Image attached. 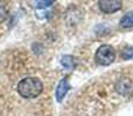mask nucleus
Instances as JSON below:
<instances>
[{
  "instance_id": "f257e3e1",
  "label": "nucleus",
  "mask_w": 133,
  "mask_h": 116,
  "mask_svg": "<svg viewBox=\"0 0 133 116\" xmlns=\"http://www.w3.org/2000/svg\"><path fill=\"white\" fill-rule=\"evenodd\" d=\"M43 91V84L39 78L28 77L18 84V92L25 99L37 98Z\"/></svg>"
},
{
  "instance_id": "f03ea898",
  "label": "nucleus",
  "mask_w": 133,
  "mask_h": 116,
  "mask_svg": "<svg viewBox=\"0 0 133 116\" xmlns=\"http://www.w3.org/2000/svg\"><path fill=\"white\" fill-rule=\"evenodd\" d=\"M95 59H96L97 64L103 66H108L110 64H112L116 59V51L113 49V47L109 45V44L101 45L96 51Z\"/></svg>"
},
{
  "instance_id": "7ed1b4c3",
  "label": "nucleus",
  "mask_w": 133,
  "mask_h": 116,
  "mask_svg": "<svg viewBox=\"0 0 133 116\" xmlns=\"http://www.w3.org/2000/svg\"><path fill=\"white\" fill-rule=\"evenodd\" d=\"M98 6H99V9L103 13L113 14L122 9L123 2L120 0H99Z\"/></svg>"
},
{
  "instance_id": "20e7f679",
  "label": "nucleus",
  "mask_w": 133,
  "mask_h": 116,
  "mask_svg": "<svg viewBox=\"0 0 133 116\" xmlns=\"http://www.w3.org/2000/svg\"><path fill=\"white\" fill-rule=\"evenodd\" d=\"M69 89H70V85H69L68 78L64 77L60 81L57 88H56V100H57L58 102H61V101L64 99V96L66 95V93L69 92Z\"/></svg>"
},
{
  "instance_id": "39448f33",
  "label": "nucleus",
  "mask_w": 133,
  "mask_h": 116,
  "mask_svg": "<svg viewBox=\"0 0 133 116\" xmlns=\"http://www.w3.org/2000/svg\"><path fill=\"white\" fill-rule=\"evenodd\" d=\"M61 64H62L63 67L68 68V70H74L77 65V60H76L75 57L72 56H69V55H65L61 58Z\"/></svg>"
},
{
  "instance_id": "423d86ee",
  "label": "nucleus",
  "mask_w": 133,
  "mask_h": 116,
  "mask_svg": "<svg viewBox=\"0 0 133 116\" xmlns=\"http://www.w3.org/2000/svg\"><path fill=\"white\" fill-rule=\"evenodd\" d=\"M132 89V84L129 79H122L117 84V91L120 94H127Z\"/></svg>"
},
{
  "instance_id": "0eeeda50",
  "label": "nucleus",
  "mask_w": 133,
  "mask_h": 116,
  "mask_svg": "<svg viewBox=\"0 0 133 116\" xmlns=\"http://www.w3.org/2000/svg\"><path fill=\"white\" fill-rule=\"evenodd\" d=\"M119 25H120L122 28H131V27H133V11L126 13L122 19H120Z\"/></svg>"
},
{
  "instance_id": "6e6552de",
  "label": "nucleus",
  "mask_w": 133,
  "mask_h": 116,
  "mask_svg": "<svg viewBox=\"0 0 133 116\" xmlns=\"http://www.w3.org/2000/svg\"><path fill=\"white\" fill-rule=\"evenodd\" d=\"M122 58L125 60L133 59V47H126L122 51Z\"/></svg>"
},
{
  "instance_id": "1a4fd4ad",
  "label": "nucleus",
  "mask_w": 133,
  "mask_h": 116,
  "mask_svg": "<svg viewBox=\"0 0 133 116\" xmlns=\"http://www.w3.org/2000/svg\"><path fill=\"white\" fill-rule=\"evenodd\" d=\"M6 18H7V9L4 5L0 4V23L4 22L6 20Z\"/></svg>"
},
{
  "instance_id": "9d476101",
  "label": "nucleus",
  "mask_w": 133,
  "mask_h": 116,
  "mask_svg": "<svg viewBox=\"0 0 133 116\" xmlns=\"http://www.w3.org/2000/svg\"><path fill=\"white\" fill-rule=\"evenodd\" d=\"M39 4H40L39 7H46V6H49V5L53 4V1H40Z\"/></svg>"
}]
</instances>
